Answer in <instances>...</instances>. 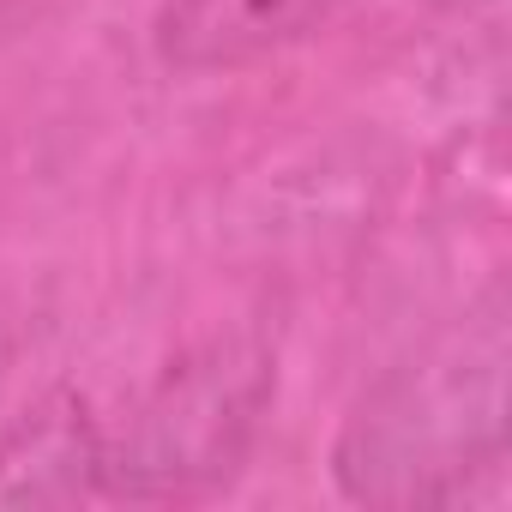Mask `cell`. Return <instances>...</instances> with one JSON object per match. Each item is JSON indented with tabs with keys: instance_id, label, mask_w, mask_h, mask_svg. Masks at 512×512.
Listing matches in <instances>:
<instances>
[{
	"instance_id": "7a4b0ae2",
	"label": "cell",
	"mask_w": 512,
	"mask_h": 512,
	"mask_svg": "<svg viewBox=\"0 0 512 512\" xmlns=\"http://www.w3.org/2000/svg\"><path fill=\"white\" fill-rule=\"evenodd\" d=\"M266 404V368L235 350H211L205 362L175 368L151 404L139 410L133 434L109 440V494L163 500L235 470L253 422Z\"/></svg>"
},
{
	"instance_id": "6da1fadb",
	"label": "cell",
	"mask_w": 512,
	"mask_h": 512,
	"mask_svg": "<svg viewBox=\"0 0 512 512\" xmlns=\"http://www.w3.org/2000/svg\"><path fill=\"white\" fill-rule=\"evenodd\" d=\"M506 338L488 314L458 344L380 386L344 446L338 482L368 506H494L506 494Z\"/></svg>"
},
{
	"instance_id": "277c9868",
	"label": "cell",
	"mask_w": 512,
	"mask_h": 512,
	"mask_svg": "<svg viewBox=\"0 0 512 512\" xmlns=\"http://www.w3.org/2000/svg\"><path fill=\"white\" fill-rule=\"evenodd\" d=\"M109 494V434L79 392H55L0 434V512Z\"/></svg>"
},
{
	"instance_id": "3957f363",
	"label": "cell",
	"mask_w": 512,
	"mask_h": 512,
	"mask_svg": "<svg viewBox=\"0 0 512 512\" xmlns=\"http://www.w3.org/2000/svg\"><path fill=\"white\" fill-rule=\"evenodd\" d=\"M344 0H163L151 55L169 73H229L314 37Z\"/></svg>"
}]
</instances>
